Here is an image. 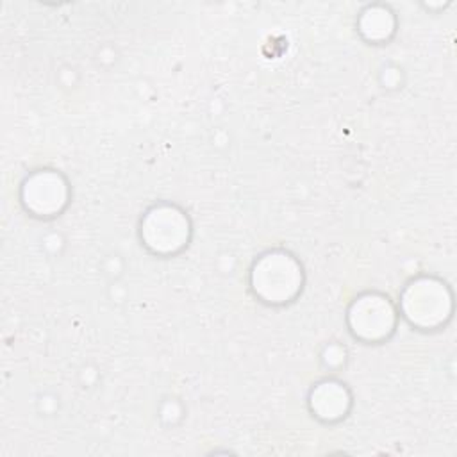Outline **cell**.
Segmentation results:
<instances>
[{
  "instance_id": "obj_1",
  "label": "cell",
  "mask_w": 457,
  "mask_h": 457,
  "mask_svg": "<svg viewBox=\"0 0 457 457\" xmlns=\"http://www.w3.org/2000/svg\"><path fill=\"white\" fill-rule=\"evenodd\" d=\"M252 289L268 303L291 302L302 289V266L287 252H268L252 268Z\"/></svg>"
},
{
  "instance_id": "obj_2",
  "label": "cell",
  "mask_w": 457,
  "mask_h": 457,
  "mask_svg": "<svg viewBox=\"0 0 457 457\" xmlns=\"http://www.w3.org/2000/svg\"><path fill=\"white\" fill-rule=\"evenodd\" d=\"M402 311L412 327L434 330L452 316V293L439 278H416L403 291Z\"/></svg>"
},
{
  "instance_id": "obj_3",
  "label": "cell",
  "mask_w": 457,
  "mask_h": 457,
  "mask_svg": "<svg viewBox=\"0 0 457 457\" xmlns=\"http://www.w3.org/2000/svg\"><path fill=\"white\" fill-rule=\"evenodd\" d=\"M141 241L154 253H175L189 241V220L175 205H155L141 220Z\"/></svg>"
},
{
  "instance_id": "obj_4",
  "label": "cell",
  "mask_w": 457,
  "mask_h": 457,
  "mask_svg": "<svg viewBox=\"0 0 457 457\" xmlns=\"http://www.w3.org/2000/svg\"><path fill=\"white\" fill-rule=\"evenodd\" d=\"M350 330L362 341H380L395 330V309L387 296L366 293L348 309Z\"/></svg>"
},
{
  "instance_id": "obj_5",
  "label": "cell",
  "mask_w": 457,
  "mask_h": 457,
  "mask_svg": "<svg viewBox=\"0 0 457 457\" xmlns=\"http://www.w3.org/2000/svg\"><path fill=\"white\" fill-rule=\"evenodd\" d=\"M43 196L46 198L48 214L59 212L62 209V205L66 204L68 189L66 182L59 177V173L39 170L30 179H27V182L23 184V204L27 205V209L36 212Z\"/></svg>"
},
{
  "instance_id": "obj_6",
  "label": "cell",
  "mask_w": 457,
  "mask_h": 457,
  "mask_svg": "<svg viewBox=\"0 0 457 457\" xmlns=\"http://www.w3.org/2000/svg\"><path fill=\"white\" fill-rule=\"evenodd\" d=\"M309 405L316 418L323 421H337L348 412L350 395L345 384L336 380H323L312 387Z\"/></svg>"
}]
</instances>
